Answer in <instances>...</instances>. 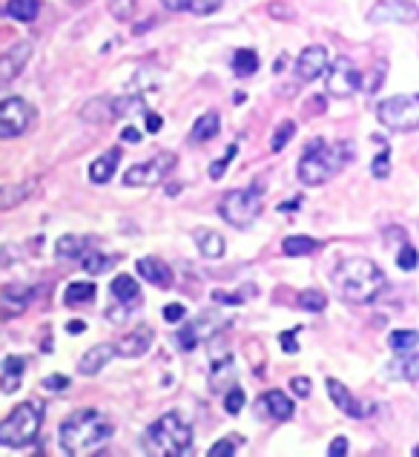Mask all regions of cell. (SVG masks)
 <instances>
[{"label":"cell","instance_id":"31","mask_svg":"<svg viewBox=\"0 0 419 457\" xmlns=\"http://www.w3.org/2000/svg\"><path fill=\"white\" fill-rule=\"evenodd\" d=\"M388 368H391V377L411 379V383H416V379H419V354H411V357H402V359H393Z\"/></svg>","mask_w":419,"mask_h":457},{"label":"cell","instance_id":"4","mask_svg":"<svg viewBox=\"0 0 419 457\" xmlns=\"http://www.w3.org/2000/svg\"><path fill=\"white\" fill-rule=\"evenodd\" d=\"M144 449L161 457H181L193 449V429L178 411H169L144 431Z\"/></svg>","mask_w":419,"mask_h":457},{"label":"cell","instance_id":"52","mask_svg":"<svg viewBox=\"0 0 419 457\" xmlns=\"http://www.w3.org/2000/svg\"><path fill=\"white\" fill-rule=\"evenodd\" d=\"M144 121H147V129L149 132H158L161 129V116H158V112H144Z\"/></svg>","mask_w":419,"mask_h":457},{"label":"cell","instance_id":"33","mask_svg":"<svg viewBox=\"0 0 419 457\" xmlns=\"http://www.w3.org/2000/svg\"><path fill=\"white\" fill-rule=\"evenodd\" d=\"M419 346V331H393L388 337V348L393 354H408Z\"/></svg>","mask_w":419,"mask_h":457},{"label":"cell","instance_id":"53","mask_svg":"<svg viewBox=\"0 0 419 457\" xmlns=\"http://www.w3.org/2000/svg\"><path fill=\"white\" fill-rule=\"evenodd\" d=\"M121 141H127V144H138V141H141V132H138L136 127H124Z\"/></svg>","mask_w":419,"mask_h":457},{"label":"cell","instance_id":"26","mask_svg":"<svg viewBox=\"0 0 419 457\" xmlns=\"http://www.w3.org/2000/svg\"><path fill=\"white\" fill-rule=\"evenodd\" d=\"M196 244H198V253L207 256V259H221L224 256V239L216 231L198 227V231H196Z\"/></svg>","mask_w":419,"mask_h":457},{"label":"cell","instance_id":"10","mask_svg":"<svg viewBox=\"0 0 419 457\" xmlns=\"http://www.w3.org/2000/svg\"><path fill=\"white\" fill-rule=\"evenodd\" d=\"M362 87V75L356 69V64L351 58H336L328 69V95H333V98H351L353 92H359Z\"/></svg>","mask_w":419,"mask_h":457},{"label":"cell","instance_id":"57","mask_svg":"<svg viewBox=\"0 0 419 457\" xmlns=\"http://www.w3.org/2000/svg\"><path fill=\"white\" fill-rule=\"evenodd\" d=\"M413 454H416V457H419V446H413Z\"/></svg>","mask_w":419,"mask_h":457},{"label":"cell","instance_id":"2","mask_svg":"<svg viewBox=\"0 0 419 457\" xmlns=\"http://www.w3.org/2000/svg\"><path fill=\"white\" fill-rule=\"evenodd\" d=\"M356 156V150L351 141H325V138H313L301 152L299 161V181L301 184H325L328 179H333L342 167Z\"/></svg>","mask_w":419,"mask_h":457},{"label":"cell","instance_id":"28","mask_svg":"<svg viewBox=\"0 0 419 457\" xmlns=\"http://www.w3.org/2000/svg\"><path fill=\"white\" fill-rule=\"evenodd\" d=\"M84 251H89V239L84 236H75V233H66L55 242V253L58 259H81Z\"/></svg>","mask_w":419,"mask_h":457},{"label":"cell","instance_id":"42","mask_svg":"<svg viewBox=\"0 0 419 457\" xmlns=\"http://www.w3.org/2000/svg\"><path fill=\"white\" fill-rule=\"evenodd\" d=\"M109 15L121 24L132 21V15H136V0H109Z\"/></svg>","mask_w":419,"mask_h":457},{"label":"cell","instance_id":"44","mask_svg":"<svg viewBox=\"0 0 419 457\" xmlns=\"http://www.w3.org/2000/svg\"><path fill=\"white\" fill-rule=\"evenodd\" d=\"M371 173L376 176V179H388L391 176V150L385 147L379 156L373 159V164H371Z\"/></svg>","mask_w":419,"mask_h":457},{"label":"cell","instance_id":"13","mask_svg":"<svg viewBox=\"0 0 419 457\" xmlns=\"http://www.w3.org/2000/svg\"><path fill=\"white\" fill-rule=\"evenodd\" d=\"M29 58H32V44H29V41H17V44H12L3 55H0V84L15 81L17 75H21V72L26 69Z\"/></svg>","mask_w":419,"mask_h":457},{"label":"cell","instance_id":"29","mask_svg":"<svg viewBox=\"0 0 419 457\" xmlns=\"http://www.w3.org/2000/svg\"><path fill=\"white\" fill-rule=\"evenodd\" d=\"M6 12H9V17H15V21L32 24L37 17V12H41V0H9Z\"/></svg>","mask_w":419,"mask_h":457},{"label":"cell","instance_id":"1","mask_svg":"<svg viewBox=\"0 0 419 457\" xmlns=\"http://www.w3.org/2000/svg\"><path fill=\"white\" fill-rule=\"evenodd\" d=\"M333 285L342 294V299H348L353 305H368L385 291L388 279H385V271L379 268L376 262L353 256V259H345V262L336 265Z\"/></svg>","mask_w":419,"mask_h":457},{"label":"cell","instance_id":"11","mask_svg":"<svg viewBox=\"0 0 419 457\" xmlns=\"http://www.w3.org/2000/svg\"><path fill=\"white\" fill-rule=\"evenodd\" d=\"M419 6L413 0H379L368 12V24H416Z\"/></svg>","mask_w":419,"mask_h":457},{"label":"cell","instance_id":"43","mask_svg":"<svg viewBox=\"0 0 419 457\" xmlns=\"http://www.w3.org/2000/svg\"><path fill=\"white\" fill-rule=\"evenodd\" d=\"M247 294H250V296L256 294V288H253V285H247V288H244V291H239V294H224V291H213V299H216V302H221V305H244V302H247V299H244Z\"/></svg>","mask_w":419,"mask_h":457},{"label":"cell","instance_id":"51","mask_svg":"<svg viewBox=\"0 0 419 457\" xmlns=\"http://www.w3.org/2000/svg\"><path fill=\"white\" fill-rule=\"evenodd\" d=\"M69 386V379L66 377H61V374H52V377H46L44 379V388H55V391H61V388H66Z\"/></svg>","mask_w":419,"mask_h":457},{"label":"cell","instance_id":"24","mask_svg":"<svg viewBox=\"0 0 419 457\" xmlns=\"http://www.w3.org/2000/svg\"><path fill=\"white\" fill-rule=\"evenodd\" d=\"M169 12H193V15H213L221 9V0H161Z\"/></svg>","mask_w":419,"mask_h":457},{"label":"cell","instance_id":"54","mask_svg":"<svg viewBox=\"0 0 419 457\" xmlns=\"http://www.w3.org/2000/svg\"><path fill=\"white\" fill-rule=\"evenodd\" d=\"M279 210H281V213H296V210H299V199H293V201H281V204H279Z\"/></svg>","mask_w":419,"mask_h":457},{"label":"cell","instance_id":"36","mask_svg":"<svg viewBox=\"0 0 419 457\" xmlns=\"http://www.w3.org/2000/svg\"><path fill=\"white\" fill-rule=\"evenodd\" d=\"M112 262H115V259H109V256H104V253H98V251H84L81 268H84L86 274H101V271L112 268Z\"/></svg>","mask_w":419,"mask_h":457},{"label":"cell","instance_id":"7","mask_svg":"<svg viewBox=\"0 0 419 457\" xmlns=\"http://www.w3.org/2000/svg\"><path fill=\"white\" fill-rule=\"evenodd\" d=\"M376 118L396 132L419 129V95H393V98L379 101Z\"/></svg>","mask_w":419,"mask_h":457},{"label":"cell","instance_id":"34","mask_svg":"<svg viewBox=\"0 0 419 457\" xmlns=\"http://www.w3.org/2000/svg\"><path fill=\"white\" fill-rule=\"evenodd\" d=\"M281 251L284 256H308L316 251V239L310 236H288L281 242Z\"/></svg>","mask_w":419,"mask_h":457},{"label":"cell","instance_id":"17","mask_svg":"<svg viewBox=\"0 0 419 457\" xmlns=\"http://www.w3.org/2000/svg\"><path fill=\"white\" fill-rule=\"evenodd\" d=\"M136 268H138L141 279H147L149 285H156V288H169V285H173V271H169V265H164V262L156 259V256L138 259Z\"/></svg>","mask_w":419,"mask_h":457},{"label":"cell","instance_id":"23","mask_svg":"<svg viewBox=\"0 0 419 457\" xmlns=\"http://www.w3.org/2000/svg\"><path fill=\"white\" fill-rule=\"evenodd\" d=\"M32 193H35V181H24V184H0V213L15 210V207H17V204H24Z\"/></svg>","mask_w":419,"mask_h":457},{"label":"cell","instance_id":"3","mask_svg":"<svg viewBox=\"0 0 419 457\" xmlns=\"http://www.w3.org/2000/svg\"><path fill=\"white\" fill-rule=\"evenodd\" d=\"M112 423L98 409H78L72 411L58 429V440L66 454H86L112 437Z\"/></svg>","mask_w":419,"mask_h":457},{"label":"cell","instance_id":"27","mask_svg":"<svg viewBox=\"0 0 419 457\" xmlns=\"http://www.w3.org/2000/svg\"><path fill=\"white\" fill-rule=\"evenodd\" d=\"M218 129H221L218 112H204V116H198V121L193 124V132H189V138L198 141V144H204V141H210V138H216Z\"/></svg>","mask_w":419,"mask_h":457},{"label":"cell","instance_id":"8","mask_svg":"<svg viewBox=\"0 0 419 457\" xmlns=\"http://www.w3.org/2000/svg\"><path fill=\"white\" fill-rule=\"evenodd\" d=\"M32 116L35 109L24 101L12 95V98H3L0 101V138H17L24 136L32 124Z\"/></svg>","mask_w":419,"mask_h":457},{"label":"cell","instance_id":"49","mask_svg":"<svg viewBox=\"0 0 419 457\" xmlns=\"http://www.w3.org/2000/svg\"><path fill=\"white\" fill-rule=\"evenodd\" d=\"M187 316V308H184V305H178V302H173V305H167V308H164V319L167 322H181Z\"/></svg>","mask_w":419,"mask_h":457},{"label":"cell","instance_id":"46","mask_svg":"<svg viewBox=\"0 0 419 457\" xmlns=\"http://www.w3.org/2000/svg\"><path fill=\"white\" fill-rule=\"evenodd\" d=\"M17 259H21V247H17V244H3V247H0V268H9V265H15Z\"/></svg>","mask_w":419,"mask_h":457},{"label":"cell","instance_id":"9","mask_svg":"<svg viewBox=\"0 0 419 457\" xmlns=\"http://www.w3.org/2000/svg\"><path fill=\"white\" fill-rule=\"evenodd\" d=\"M176 167V156L173 152H158L152 161L144 164H132L124 173V184L127 187H147V184H158L169 170Z\"/></svg>","mask_w":419,"mask_h":457},{"label":"cell","instance_id":"20","mask_svg":"<svg viewBox=\"0 0 419 457\" xmlns=\"http://www.w3.org/2000/svg\"><path fill=\"white\" fill-rule=\"evenodd\" d=\"M118 161H121V150H106L104 156H98L92 164H89V181L92 184H106L112 181V176H115L118 170Z\"/></svg>","mask_w":419,"mask_h":457},{"label":"cell","instance_id":"19","mask_svg":"<svg viewBox=\"0 0 419 457\" xmlns=\"http://www.w3.org/2000/svg\"><path fill=\"white\" fill-rule=\"evenodd\" d=\"M24 371H26V359L24 357H6L3 366H0V391L3 394H15L21 388V379H24Z\"/></svg>","mask_w":419,"mask_h":457},{"label":"cell","instance_id":"32","mask_svg":"<svg viewBox=\"0 0 419 457\" xmlns=\"http://www.w3.org/2000/svg\"><path fill=\"white\" fill-rule=\"evenodd\" d=\"M0 296H3V305H15V311H24L29 305V299L35 296V291L26 288V285H6Z\"/></svg>","mask_w":419,"mask_h":457},{"label":"cell","instance_id":"30","mask_svg":"<svg viewBox=\"0 0 419 457\" xmlns=\"http://www.w3.org/2000/svg\"><path fill=\"white\" fill-rule=\"evenodd\" d=\"M98 288H95V282H69L66 291H64V302L66 305H84V302H92Z\"/></svg>","mask_w":419,"mask_h":457},{"label":"cell","instance_id":"25","mask_svg":"<svg viewBox=\"0 0 419 457\" xmlns=\"http://www.w3.org/2000/svg\"><path fill=\"white\" fill-rule=\"evenodd\" d=\"M109 291H112V296H115L121 305H124V302H127V305H136V302L141 299V288H138L136 276H127V274H121V276L112 279Z\"/></svg>","mask_w":419,"mask_h":457},{"label":"cell","instance_id":"15","mask_svg":"<svg viewBox=\"0 0 419 457\" xmlns=\"http://www.w3.org/2000/svg\"><path fill=\"white\" fill-rule=\"evenodd\" d=\"M152 339H156V331L149 325H138L132 334H127L118 346H115V354L118 357H127V359H136V357H144L152 346Z\"/></svg>","mask_w":419,"mask_h":457},{"label":"cell","instance_id":"5","mask_svg":"<svg viewBox=\"0 0 419 457\" xmlns=\"http://www.w3.org/2000/svg\"><path fill=\"white\" fill-rule=\"evenodd\" d=\"M44 423V409L35 400H26V403L15 406L3 420H0V446L6 449H24L29 443H35L37 431H41Z\"/></svg>","mask_w":419,"mask_h":457},{"label":"cell","instance_id":"48","mask_svg":"<svg viewBox=\"0 0 419 457\" xmlns=\"http://www.w3.org/2000/svg\"><path fill=\"white\" fill-rule=\"evenodd\" d=\"M296 334H299V328H293V331H284L281 337H279V342H281V348L288 351V354H296L299 351V342H296Z\"/></svg>","mask_w":419,"mask_h":457},{"label":"cell","instance_id":"35","mask_svg":"<svg viewBox=\"0 0 419 457\" xmlns=\"http://www.w3.org/2000/svg\"><path fill=\"white\" fill-rule=\"evenodd\" d=\"M259 69V55L253 49H239L233 55V72L241 75V78H247V75H253Z\"/></svg>","mask_w":419,"mask_h":457},{"label":"cell","instance_id":"6","mask_svg":"<svg viewBox=\"0 0 419 457\" xmlns=\"http://www.w3.org/2000/svg\"><path fill=\"white\" fill-rule=\"evenodd\" d=\"M261 196H264V187L261 184H250L244 190H230L221 204H218V213L227 224L239 227V231H244V227H250L259 213H261Z\"/></svg>","mask_w":419,"mask_h":457},{"label":"cell","instance_id":"16","mask_svg":"<svg viewBox=\"0 0 419 457\" xmlns=\"http://www.w3.org/2000/svg\"><path fill=\"white\" fill-rule=\"evenodd\" d=\"M328 394H330V400L336 403V409L345 414V417H353V420H362V417H368L365 409H362V403L353 397V391H348L345 383H339V379H328Z\"/></svg>","mask_w":419,"mask_h":457},{"label":"cell","instance_id":"39","mask_svg":"<svg viewBox=\"0 0 419 457\" xmlns=\"http://www.w3.org/2000/svg\"><path fill=\"white\" fill-rule=\"evenodd\" d=\"M299 305H301V308L304 311H325L328 308V296L325 294H322V291H301L299 294Z\"/></svg>","mask_w":419,"mask_h":457},{"label":"cell","instance_id":"37","mask_svg":"<svg viewBox=\"0 0 419 457\" xmlns=\"http://www.w3.org/2000/svg\"><path fill=\"white\" fill-rule=\"evenodd\" d=\"M244 443V437H239V434H230V437H224V440H218V443H213L207 449V454L210 457H233L236 451H239V446Z\"/></svg>","mask_w":419,"mask_h":457},{"label":"cell","instance_id":"38","mask_svg":"<svg viewBox=\"0 0 419 457\" xmlns=\"http://www.w3.org/2000/svg\"><path fill=\"white\" fill-rule=\"evenodd\" d=\"M236 152H239V144H230V147H227V152H224V156H221L218 161H213V164H210L207 176L213 179V181H218V179L227 173V167H230V161L236 159Z\"/></svg>","mask_w":419,"mask_h":457},{"label":"cell","instance_id":"58","mask_svg":"<svg viewBox=\"0 0 419 457\" xmlns=\"http://www.w3.org/2000/svg\"><path fill=\"white\" fill-rule=\"evenodd\" d=\"M78 3H84V0H78Z\"/></svg>","mask_w":419,"mask_h":457},{"label":"cell","instance_id":"14","mask_svg":"<svg viewBox=\"0 0 419 457\" xmlns=\"http://www.w3.org/2000/svg\"><path fill=\"white\" fill-rule=\"evenodd\" d=\"M328 69V49L325 46H308L301 49V55L296 58V75L299 81H316L322 72Z\"/></svg>","mask_w":419,"mask_h":457},{"label":"cell","instance_id":"12","mask_svg":"<svg viewBox=\"0 0 419 457\" xmlns=\"http://www.w3.org/2000/svg\"><path fill=\"white\" fill-rule=\"evenodd\" d=\"M221 328V319H213V316H201L196 322H189V325H184L178 334H176V346L181 351H193L198 348V342L216 337V331Z\"/></svg>","mask_w":419,"mask_h":457},{"label":"cell","instance_id":"50","mask_svg":"<svg viewBox=\"0 0 419 457\" xmlns=\"http://www.w3.org/2000/svg\"><path fill=\"white\" fill-rule=\"evenodd\" d=\"M328 454H330V457H342V454H348V437H336V440L328 446Z\"/></svg>","mask_w":419,"mask_h":457},{"label":"cell","instance_id":"47","mask_svg":"<svg viewBox=\"0 0 419 457\" xmlns=\"http://www.w3.org/2000/svg\"><path fill=\"white\" fill-rule=\"evenodd\" d=\"M290 391L296 397H310V379L308 377H293L290 379Z\"/></svg>","mask_w":419,"mask_h":457},{"label":"cell","instance_id":"18","mask_svg":"<svg viewBox=\"0 0 419 457\" xmlns=\"http://www.w3.org/2000/svg\"><path fill=\"white\" fill-rule=\"evenodd\" d=\"M115 357V346H106V342H101V346H92L81 359H78V371L84 377H95L101 368H106V363Z\"/></svg>","mask_w":419,"mask_h":457},{"label":"cell","instance_id":"40","mask_svg":"<svg viewBox=\"0 0 419 457\" xmlns=\"http://www.w3.org/2000/svg\"><path fill=\"white\" fill-rule=\"evenodd\" d=\"M296 136V124L293 121H281L279 124V129L273 132V141H270V150L273 152H279V150H284V147H288L290 144V138Z\"/></svg>","mask_w":419,"mask_h":457},{"label":"cell","instance_id":"41","mask_svg":"<svg viewBox=\"0 0 419 457\" xmlns=\"http://www.w3.org/2000/svg\"><path fill=\"white\" fill-rule=\"evenodd\" d=\"M244 403H247V394L241 391V386H230L224 391V411L227 414H239L244 409Z\"/></svg>","mask_w":419,"mask_h":457},{"label":"cell","instance_id":"22","mask_svg":"<svg viewBox=\"0 0 419 457\" xmlns=\"http://www.w3.org/2000/svg\"><path fill=\"white\" fill-rule=\"evenodd\" d=\"M259 409L268 411L273 420H290L293 417V403H290V397H284V391L279 388H270V391H264V397L259 400Z\"/></svg>","mask_w":419,"mask_h":457},{"label":"cell","instance_id":"21","mask_svg":"<svg viewBox=\"0 0 419 457\" xmlns=\"http://www.w3.org/2000/svg\"><path fill=\"white\" fill-rule=\"evenodd\" d=\"M81 121L86 124H109L115 121V104H112V98H106V95H101V98H92L81 107Z\"/></svg>","mask_w":419,"mask_h":457},{"label":"cell","instance_id":"56","mask_svg":"<svg viewBox=\"0 0 419 457\" xmlns=\"http://www.w3.org/2000/svg\"><path fill=\"white\" fill-rule=\"evenodd\" d=\"M244 101H247L244 92H236V95H233V104H244Z\"/></svg>","mask_w":419,"mask_h":457},{"label":"cell","instance_id":"55","mask_svg":"<svg viewBox=\"0 0 419 457\" xmlns=\"http://www.w3.org/2000/svg\"><path fill=\"white\" fill-rule=\"evenodd\" d=\"M84 328H86V325H84V322H81V319H72V322H69V325H66V331H69V334H81Z\"/></svg>","mask_w":419,"mask_h":457},{"label":"cell","instance_id":"45","mask_svg":"<svg viewBox=\"0 0 419 457\" xmlns=\"http://www.w3.org/2000/svg\"><path fill=\"white\" fill-rule=\"evenodd\" d=\"M416 262H419V253H416V247H411V244H405L402 251L396 253V265H399L402 271H413Z\"/></svg>","mask_w":419,"mask_h":457}]
</instances>
